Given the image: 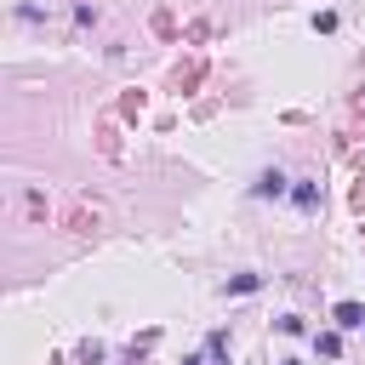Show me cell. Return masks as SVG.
Segmentation results:
<instances>
[{
  "label": "cell",
  "instance_id": "4",
  "mask_svg": "<svg viewBox=\"0 0 365 365\" xmlns=\"http://www.w3.org/2000/svg\"><path fill=\"white\" fill-rule=\"evenodd\" d=\"M336 325H342V331H359V325H365V308H359V302H336Z\"/></svg>",
  "mask_w": 365,
  "mask_h": 365
},
{
  "label": "cell",
  "instance_id": "2",
  "mask_svg": "<svg viewBox=\"0 0 365 365\" xmlns=\"http://www.w3.org/2000/svg\"><path fill=\"white\" fill-rule=\"evenodd\" d=\"M291 205H297V211H319V182H314V177H297V182H291Z\"/></svg>",
  "mask_w": 365,
  "mask_h": 365
},
{
  "label": "cell",
  "instance_id": "7",
  "mask_svg": "<svg viewBox=\"0 0 365 365\" xmlns=\"http://www.w3.org/2000/svg\"><path fill=\"white\" fill-rule=\"evenodd\" d=\"M182 365H211V354H188V359H182Z\"/></svg>",
  "mask_w": 365,
  "mask_h": 365
},
{
  "label": "cell",
  "instance_id": "6",
  "mask_svg": "<svg viewBox=\"0 0 365 365\" xmlns=\"http://www.w3.org/2000/svg\"><path fill=\"white\" fill-rule=\"evenodd\" d=\"M314 348H319L325 359H336V354H342V342H336V331H319V336H314Z\"/></svg>",
  "mask_w": 365,
  "mask_h": 365
},
{
  "label": "cell",
  "instance_id": "1",
  "mask_svg": "<svg viewBox=\"0 0 365 365\" xmlns=\"http://www.w3.org/2000/svg\"><path fill=\"white\" fill-rule=\"evenodd\" d=\"M291 188V177L279 171V165H268V171H257V182H251V200H279Z\"/></svg>",
  "mask_w": 365,
  "mask_h": 365
},
{
  "label": "cell",
  "instance_id": "3",
  "mask_svg": "<svg viewBox=\"0 0 365 365\" xmlns=\"http://www.w3.org/2000/svg\"><path fill=\"white\" fill-rule=\"evenodd\" d=\"M228 348H234V342H228V331H211V336H205V354H211V365H228Z\"/></svg>",
  "mask_w": 365,
  "mask_h": 365
},
{
  "label": "cell",
  "instance_id": "5",
  "mask_svg": "<svg viewBox=\"0 0 365 365\" xmlns=\"http://www.w3.org/2000/svg\"><path fill=\"white\" fill-rule=\"evenodd\" d=\"M257 285H262V274H234V279H228V297H251Z\"/></svg>",
  "mask_w": 365,
  "mask_h": 365
}]
</instances>
